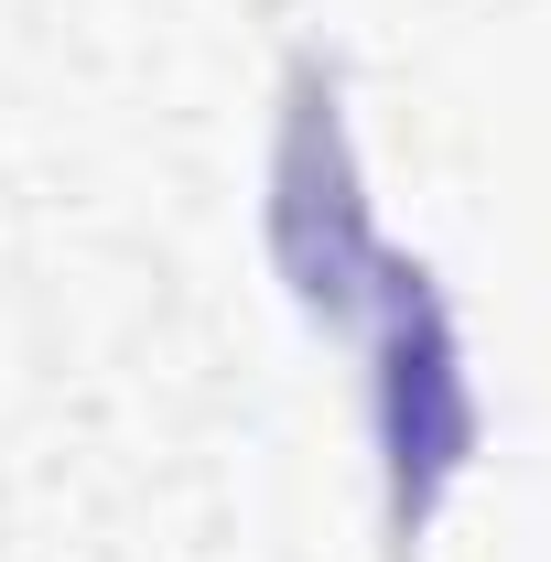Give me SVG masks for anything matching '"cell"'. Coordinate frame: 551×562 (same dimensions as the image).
<instances>
[{
    "label": "cell",
    "instance_id": "6da1fadb",
    "mask_svg": "<svg viewBox=\"0 0 551 562\" xmlns=\"http://www.w3.org/2000/svg\"><path fill=\"white\" fill-rule=\"evenodd\" d=\"M379 443H390V487L412 519L443 497V476L476 443L465 357H454V325L421 271H390V292H379Z\"/></svg>",
    "mask_w": 551,
    "mask_h": 562
},
{
    "label": "cell",
    "instance_id": "7a4b0ae2",
    "mask_svg": "<svg viewBox=\"0 0 551 562\" xmlns=\"http://www.w3.org/2000/svg\"><path fill=\"white\" fill-rule=\"evenodd\" d=\"M281 206H271V238L292 281H303V303H346L357 271H368V216H357V162H346V131H336V98H314V76H303V98H292V131H281Z\"/></svg>",
    "mask_w": 551,
    "mask_h": 562
}]
</instances>
